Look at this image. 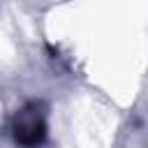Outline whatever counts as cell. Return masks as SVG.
<instances>
[{
	"instance_id": "cell-1",
	"label": "cell",
	"mask_w": 148,
	"mask_h": 148,
	"mask_svg": "<svg viewBox=\"0 0 148 148\" xmlns=\"http://www.w3.org/2000/svg\"><path fill=\"white\" fill-rule=\"evenodd\" d=\"M12 134L16 146L21 148H37L46 139V118L42 111V104L28 102L21 106L12 120Z\"/></svg>"
}]
</instances>
